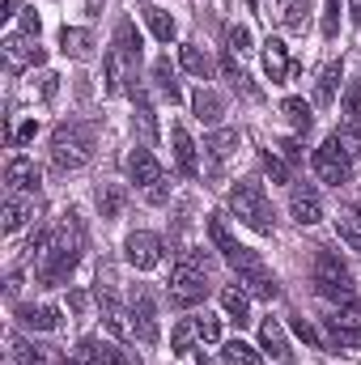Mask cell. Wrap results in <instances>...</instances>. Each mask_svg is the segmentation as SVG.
<instances>
[{
    "label": "cell",
    "mask_w": 361,
    "mask_h": 365,
    "mask_svg": "<svg viewBox=\"0 0 361 365\" xmlns=\"http://www.w3.org/2000/svg\"><path fill=\"white\" fill-rule=\"evenodd\" d=\"M132 336L145 340V344L158 340V310H153V297H149L145 284L132 289Z\"/></svg>",
    "instance_id": "10"
},
{
    "label": "cell",
    "mask_w": 361,
    "mask_h": 365,
    "mask_svg": "<svg viewBox=\"0 0 361 365\" xmlns=\"http://www.w3.org/2000/svg\"><path fill=\"white\" fill-rule=\"evenodd\" d=\"M153 81H158V90L166 93L171 102H179V98H183L179 81H175V68H171V60H153Z\"/></svg>",
    "instance_id": "33"
},
{
    "label": "cell",
    "mask_w": 361,
    "mask_h": 365,
    "mask_svg": "<svg viewBox=\"0 0 361 365\" xmlns=\"http://www.w3.org/2000/svg\"><path fill=\"white\" fill-rule=\"evenodd\" d=\"M323 38H336L340 34V0H323Z\"/></svg>",
    "instance_id": "40"
},
{
    "label": "cell",
    "mask_w": 361,
    "mask_h": 365,
    "mask_svg": "<svg viewBox=\"0 0 361 365\" xmlns=\"http://www.w3.org/2000/svg\"><path fill=\"white\" fill-rule=\"evenodd\" d=\"M195 340H200L195 319H179V323H175V331H171V349L183 357V353H191V344H195Z\"/></svg>",
    "instance_id": "34"
},
{
    "label": "cell",
    "mask_w": 361,
    "mask_h": 365,
    "mask_svg": "<svg viewBox=\"0 0 361 365\" xmlns=\"http://www.w3.org/2000/svg\"><path fill=\"white\" fill-rule=\"evenodd\" d=\"M289 212H293L298 225H319V221H323V200H319V191H315L310 182H298V187L289 191Z\"/></svg>",
    "instance_id": "11"
},
{
    "label": "cell",
    "mask_w": 361,
    "mask_h": 365,
    "mask_svg": "<svg viewBox=\"0 0 361 365\" xmlns=\"http://www.w3.org/2000/svg\"><path fill=\"white\" fill-rule=\"evenodd\" d=\"M195 331H200V340H204V344H221V319L200 314V319H195Z\"/></svg>",
    "instance_id": "42"
},
{
    "label": "cell",
    "mask_w": 361,
    "mask_h": 365,
    "mask_svg": "<svg viewBox=\"0 0 361 365\" xmlns=\"http://www.w3.org/2000/svg\"><path fill=\"white\" fill-rule=\"evenodd\" d=\"M68 306H73V314H86V306H90L86 289H73V293H68Z\"/></svg>",
    "instance_id": "52"
},
{
    "label": "cell",
    "mask_w": 361,
    "mask_h": 365,
    "mask_svg": "<svg viewBox=\"0 0 361 365\" xmlns=\"http://www.w3.org/2000/svg\"><path fill=\"white\" fill-rule=\"evenodd\" d=\"M208 238H213V247L221 251V259H225V264H230V259L243 251V242H238V238L225 230V217H221V212H213V217H208Z\"/></svg>",
    "instance_id": "23"
},
{
    "label": "cell",
    "mask_w": 361,
    "mask_h": 365,
    "mask_svg": "<svg viewBox=\"0 0 361 365\" xmlns=\"http://www.w3.org/2000/svg\"><path fill=\"white\" fill-rule=\"evenodd\" d=\"M260 162H264V170H268V175H272L276 182H289V166H285V162H280L276 153H264Z\"/></svg>",
    "instance_id": "46"
},
{
    "label": "cell",
    "mask_w": 361,
    "mask_h": 365,
    "mask_svg": "<svg viewBox=\"0 0 361 365\" xmlns=\"http://www.w3.org/2000/svg\"><path fill=\"white\" fill-rule=\"evenodd\" d=\"M4 187H9V195H34L39 191V166L30 162V158H9V166H4Z\"/></svg>",
    "instance_id": "12"
},
{
    "label": "cell",
    "mask_w": 361,
    "mask_h": 365,
    "mask_svg": "<svg viewBox=\"0 0 361 365\" xmlns=\"http://www.w3.org/2000/svg\"><path fill=\"white\" fill-rule=\"evenodd\" d=\"M13 9H17V0H4L0 4V17H13Z\"/></svg>",
    "instance_id": "55"
},
{
    "label": "cell",
    "mask_w": 361,
    "mask_h": 365,
    "mask_svg": "<svg viewBox=\"0 0 361 365\" xmlns=\"http://www.w3.org/2000/svg\"><path fill=\"white\" fill-rule=\"evenodd\" d=\"M225 43H230V56H251L255 51V38H251L247 26H230L225 30Z\"/></svg>",
    "instance_id": "36"
},
{
    "label": "cell",
    "mask_w": 361,
    "mask_h": 365,
    "mask_svg": "<svg viewBox=\"0 0 361 365\" xmlns=\"http://www.w3.org/2000/svg\"><path fill=\"white\" fill-rule=\"evenodd\" d=\"M123 64H128V60H123V56H119L115 47H111V51L102 56V77H106V81H102V90H106V93L119 90V81H123Z\"/></svg>",
    "instance_id": "31"
},
{
    "label": "cell",
    "mask_w": 361,
    "mask_h": 365,
    "mask_svg": "<svg viewBox=\"0 0 361 365\" xmlns=\"http://www.w3.org/2000/svg\"><path fill=\"white\" fill-rule=\"evenodd\" d=\"M60 51L68 60H90L93 56V34L90 30H77V26H64L60 30Z\"/></svg>",
    "instance_id": "21"
},
{
    "label": "cell",
    "mask_w": 361,
    "mask_h": 365,
    "mask_svg": "<svg viewBox=\"0 0 361 365\" xmlns=\"http://www.w3.org/2000/svg\"><path fill=\"white\" fill-rule=\"evenodd\" d=\"M93 158V128L81 119H68L51 132V166L56 170H81Z\"/></svg>",
    "instance_id": "3"
},
{
    "label": "cell",
    "mask_w": 361,
    "mask_h": 365,
    "mask_svg": "<svg viewBox=\"0 0 361 365\" xmlns=\"http://www.w3.org/2000/svg\"><path fill=\"white\" fill-rule=\"evenodd\" d=\"M349 17H353V26H361V0H349Z\"/></svg>",
    "instance_id": "54"
},
{
    "label": "cell",
    "mask_w": 361,
    "mask_h": 365,
    "mask_svg": "<svg viewBox=\"0 0 361 365\" xmlns=\"http://www.w3.org/2000/svg\"><path fill=\"white\" fill-rule=\"evenodd\" d=\"M30 217H34V204H30L26 195H9V200H4V221H0V225H4V234H17Z\"/></svg>",
    "instance_id": "25"
},
{
    "label": "cell",
    "mask_w": 361,
    "mask_h": 365,
    "mask_svg": "<svg viewBox=\"0 0 361 365\" xmlns=\"http://www.w3.org/2000/svg\"><path fill=\"white\" fill-rule=\"evenodd\" d=\"M13 361H17V365H43V349H34L30 340L13 336Z\"/></svg>",
    "instance_id": "38"
},
{
    "label": "cell",
    "mask_w": 361,
    "mask_h": 365,
    "mask_svg": "<svg viewBox=\"0 0 361 365\" xmlns=\"http://www.w3.org/2000/svg\"><path fill=\"white\" fill-rule=\"evenodd\" d=\"M171 145H175V166H179V175L195 179V175H200V162H195V140L187 136V128H183V123H175V128H171Z\"/></svg>",
    "instance_id": "16"
},
{
    "label": "cell",
    "mask_w": 361,
    "mask_h": 365,
    "mask_svg": "<svg viewBox=\"0 0 361 365\" xmlns=\"http://www.w3.org/2000/svg\"><path fill=\"white\" fill-rule=\"evenodd\" d=\"M73 361H77V365H102V361H98V340H93V336H86V340L77 344Z\"/></svg>",
    "instance_id": "44"
},
{
    "label": "cell",
    "mask_w": 361,
    "mask_h": 365,
    "mask_svg": "<svg viewBox=\"0 0 361 365\" xmlns=\"http://www.w3.org/2000/svg\"><path fill=\"white\" fill-rule=\"evenodd\" d=\"M234 149H238V132H234V128H213V132L204 136V153H208V158H217V162H221V158H230Z\"/></svg>",
    "instance_id": "27"
},
{
    "label": "cell",
    "mask_w": 361,
    "mask_h": 365,
    "mask_svg": "<svg viewBox=\"0 0 361 365\" xmlns=\"http://www.w3.org/2000/svg\"><path fill=\"white\" fill-rule=\"evenodd\" d=\"M306 21H310V0H293L289 9H285V30H306Z\"/></svg>",
    "instance_id": "37"
},
{
    "label": "cell",
    "mask_w": 361,
    "mask_h": 365,
    "mask_svg": "<svg viewBox=\"0 0 361 365\" xmlns=\"http://www.w3.org/2000/svg\"><path fill=\"white\" fill-rule=\"evenodd\" d=\"M64 365H77V361H64Z\"/></svg>",
    "instance_id": "57"
},
{
    "label": "cell",
    "mask_w": 361,
    "mask_h": 365,
    "mask_svg": "<svg viewBox=\"0 0 361 365\" xmlns=\"http://www.w3.org/2000/svg\"><path fill=\"white\" fill-rule=\"evenodd\" d=\"M98 306H102V323H106V331L119 336V340H128V336H132V323H128L123 306H119L111 293H102V289H98Z\"/></svg>",
    "instance_id": "20"
},
{
    "label": "cell",
    "mask_w": 361,
    "mask_h": 365,
    "mask_svg": "<svg viewBox=\"0 0 361 365\" xmlns=\"http://www.w3.org/2000/svg\"><path fill=\"white\" fill-rule=\"evenodd\" d=\"M123 166H128V179L136 182V187H145V191L162 182V162H158V158H153L149 149H132Z\"/></svg>",
    "instance_id": "13"
},
{
    "label": "cell",
    "mask_w": 361,
    "mask_h": 365,
    "mask_svg": "<svg viewBox=\"0 0 361 365\" xmlns=\"http://www.w3.org/2000/svg\"><path fill=\"white\" fill-rule=\"evenodd\" d=\"M340 81H345V68H340V64H327V68L319 73L315 102H319V106H332V102H336V90H340Z\"/></svg>",
    "instance_id": "29"
},
{
    "label": "cell",
    "mask_w": 361,
    "mask_h": 365,
    "mask_svg": "<svg viewBox=\"0 0 361 365\" xmlns=\"http://www.w3.org/2000/svg\"><path fill=\"white\" fill-rule=\"evenodd\" d=\"M260 349L268 353L272 361H280V365H289V361H293L289 336H285V327H280L276 319H264V323H260Z\"/></svg>",
    "instance_id": "15"
},
{
    "label": "cell",
    "mask_w": 361,
    "mask_h": 365,
    "mask_svg": "<svg viewBox=\"0 0 361 365\" xmlns=\"http://www.w3.org/2000/svg\"><path fill=\"white\" fill-rule=\"evenodd\" d=\"M280 110L289 115V123H293L298 132H310V123H315V110H310L302 98H285V102H280Z\"/></svg>",
    "instance_id": "32"
},
{
    "label": "cell",
    "mask_w": 361,
    "mask_h": 365,
    "mask_svg": "<svg viewBox=\"0 0 361 365\" xmlns=\"http://www.w3.org/2000/svg\"><path fill=\"white\" fill-rule=\"evenodd\" d=\"M98 361L102 365H141V357L136 353H123L115 344H98Z\"/></svg>",
    "instance_id": "39"
},
{
    "label": "cell",
    "mask_w": 361,
    "mask_h": 365,
    "mask_svg": "<svg viewBox=\"0 0 361 365\" xmlns=\"http://www.w3.org/2000/svg\"><path fill=\"white\" fill-rule=\"evenodd\" d=\"M34 132H39V123H34V119H26L17 132H9V145H13V149H21V145H30V140H34Z\"/></svg>",
    "instance_id": "45"
},
{
    "label": "cell",
    "mask_w": 361,
    "mask_h": 365,
    "mask_svg": "<svg viewBox=\"0 0 361 365\" xmlns=\"http://www.w3.org/2000/svg\"><path fill=\"white\" fill-rule=\"evenodd\" d=\"M123 255H128V264H132V268L149 272V268H158V264H162V238H158V234H149V230H136V234H128Z\"/></svg>",
    "instance_id": "8"
},
{
    "label": "cell",
    "mask_w": 361,
    "mask_h": 365,
    "mask_svg": "<svg viewBox=\"0 0 361 365\" xmlns=\"http://www.w3.org/2000/svg\"><path fill=\"white\" fill-rule=\"evenodd\" d=\"M221 310H225L238 327H247V323H251V293L238 289V284H225V289H221Z\"/></svg>",
    "instance_id": "19"
},
{
    "label": "cell",
    "mask_w": 361,
    "mask_h": 365,
    "mask_svg": "<svg viewBox=\"0 0 361 365\" xmlns=\"http://www.w3.org/2000/svg\"><path fill=\"white\" fill-rule=\"evenodd\" d=\"M353 158L340 149V140H336V132L315 149V158H310V166H315V175L323 182H332V187H345V182L353 179V166H349Z\"/></svg>",
    "instance_id": "7"
},
{
    "label": "cell",
    "mask_w": 361,
    "mask_h": 365,
    "mask_svg": "<svg viewBox=\"0 0 361 365\" xmlns=\"http://www.w3.org/2000/svg\"><path fill=\"white\" fill-rule=\"evenodd\" d=\"M149 200H153V204H166V182H158V187H149Z\"/></svg>",
    "instance_id": "53"
},
{
    "label": "cell",
    "mask_w": 361,
    "mask_h": 365,
    "mask_svg": "<svg viewBox=\"0 0 361 365\" xmlns=\"http://www.w3.org/2000/svg\"><path fill=\"white\" fill-rule=\"evenodd\" d=\"M115 51H119L132 68L141 64V56H145V38H141V30H136L132 21H119V26H115Z\"/></svg>",
    "instance_id": "17"
},
{
    "label": "cell",
    "mask_w": 361,
    "mask_h": 365,
    "mask_svg": "<svg viewBox=\"0 0 361 365\" xmlns=\"http://www.w3.org/2000/svg\"><path fill=\"white\" fill-rule=\"evenodd\" d=\"M0 47H4L9 73H21V68H30V64L39 68V64L47 60V51H43V47H39V38H30V34H9Z\"/></svg>",
    "instance_id": "9"
},
{
    "label": "cell",
    "mask_w": 361,
    "mask_h": 365,
    "mask_svg": "<svg viewBox=\"0 0 361 365\" xmlns=\"http://www.w3.org/2000/svg\"><path fill=\"white\" fill-rule=\"evenodd\" d=\"M123 204H128V191H123L119 182H102V187H98V212H102L106 221H115V217L123 212Z\"/></svg>",
    "instance_id": "28"
},
{
    "label": "cell",
    "mask_w": 361,
    "mask_h": 365,
    "mask_svg": "<svg viewBox=\"0 0 361 365\" xmlns=\"http://www.w3.org/2000/svg\"><path fill=\"white\" fill-rule=\"evenodd\" d=\"M336 140H340V149H345L349 158H361V132L353 128V123H345V128L336 132Z\"/></svg>",
    "instance_id": "43"
},
{
    "label": "cell",
    "mask_w": 361,
    "mask_h": 365,
    "mask_svg": "<svg viewBox=\"0 0 361 365\" xmlns=\"http://www.w3.org/2000/svg\"><path fill=\"white\" fill-rule=\"evenodd\" d=\"M136 119H141V132H145V140H153V136H158V123H153V110H149V102H141V106H136Z\"/></svg>",
    "instance_id": "47"
},
{
    "label": "cell",
    "mask_w": 361,
    "mask_h": 365,
    "mask_svg": "<svg viewBox=\"0 0 361 365\" xmlns=\"http://www.w3.org/2000/svg\"><path fill=\"white\" fill-rule=\"evenodd\" d=\"M293 331H298V336H302L306 344H315V349H319V336H315V327H310L306 319H298V314H293Z\"/></svg>",
    "instance_id": "51"
},
{
    "label": "cell",
    "mask_w": 361,
    "mask_h": 365,
    "mask_svg": "<svg viewBox=\"0 0 361 365\" xmlns=\"http://www.w3.org/2000/svg\"><path fill=\"white\" fill-rule=\"evenodd\" d=\"M221 357H225V365H260V353L251 344H243V340L221 344Z\"/></svg>",
    "instance_id": "35"
},
{
    "label": "cell",
    "mask_w": 361,
    "mask_h": 365,
    "mask_svg": "<svg viewBox=\"0 0 361 365\" xmlns=\"http://www.w3.org/2000/svg\"><path fill=\"white\" fill-rule=\"evenodd\" d=\"M247 9H251V13H255V9H260V0H247Z\"/></svg>",
    "instance_id": "56"
},
{
    "label": "cell",
    "mask_w": 361,
    "mask_h": 365,
    "mask_svg": "<svg viewBox=\"0 0 361 365\" xmlns=\"http://www.w3.org/2000/svg\"><path fill=\"white\" fill-rule=\"evenodd\" d=\"M336 234H340V242H345L349 251H357L361 255V208H340V217H336Z\"/></svg>",
    "instance_id": "24"
},
{
    "label": "cell",
    "mask_w": 361,
    "mask_h": 365,
    "mask_svg": "<svg viewBox=\"0 0 361 365\" xmlns=\"http://www.w3.org/2000/svg\"><path fill=\"white\" fill-rule=\"evenodd\" d=\"M315 289H319V297L340 302V306H353V302H357V284H353L349 268H345L327 247L315 251Z\"/></svg>",
    "instance_id": "5"
},
{
    "label": "cell",
    "mask_w": 361,
    "mask_h": 365,
    "mask_svg": "<svg viewBox=\"0 0 361 365\" xmlns=\"http://www.w3.org/2000/svg\"><path fill=\"white\" fill-rule=\"evenodd\" d=\"M280 153H285L289 162H306V149H302V140H293V136L280 140Z\"/></svg>",
    "instance_id": "49"
},
{
    "label": "cell",
    "mask_w": 361,
    "mask_h": 365,
    "mask_svg": "<svg viewBox=\"0 0 361 365\" xmlns=\"http://www.w3.org/2000/svg\"><path fill=\"white\" fill-rule=\"evenodd\" d=\"M56 90H60V77H56V73H43V77H39V93H43V102H51Z\"/></svg>",
    "instance_id": "50"
},
{
    "label": "cell",
    "mask_w": 361,
    "mask_h": 365,
    "mask_svg": "<svg viewBox=\"0 0 361 365\" xmlns=\"http://www.w3.org/2000/svg\"><path fill=\"white\" fill-rule=\"evenodd\" d=\"M361 110V86L357 81H345V106H340V115H345V123H353Z\"/></svg>",
    "instance_id": "41"
},
{
    "label": "cell",
    "mask_w": 361,
    "mask_h": 365,
    "mask_svg": "<svg viewBox=\"0 0 361 365\" xmlns=\"http://www.w3.org/2000/svg\"><path fill=\"white\" fill-rule=\"evenodd\" d=\"M81 251H86V221L68 208L60 221H56V230H51V242L43 247V255L34 259V280L39 284H47V289H56V284H64L73 268L81 264Z\"/></svg>",
    "instance_id": "1"
},
{
    "label": "cell",
    "mask_w": 361,
    "mask_h": 365,
    "mask_svg": "<svg viewBox=\"0 0 361 365\" xmlns=\"http://www.w3.org/2000/svg\"><path fill=\"white\" fill-rule=\"evenodd\" d=\"M145 21H149V30H153V38H158V43H171V38L179 34V21H175L166 9H158V4H149V9H145Z\"/></svg>",
    "instance_id": "30"
},
{
    "label": "cell",
    "mask_w": 361,
    "mask_h": 365,
    "mask_svg": "<svg viewBox=\"0 0 361 365\" xmlns=\"http://www.w3.org/2000/svg\"><path fill=\"white\" fill-rule=\"evenodd\" d=\"M179 64L191 73V77H200V81L213 77V60H208V51H200L195 43H183L179 47Z\"/></svg>",
    "instance_id": "26"
},
{
    "label": "cell",
    "mask_w": 361,
    "mask_h": 365,
    "mask_svg": "<svg viewBox=\"0 0 361 365\" xmlns=\"http://www.w3.org/2000/svg\"><path fill=\"white\" fill-rule=\"evenodd\" d=\"M17 319L30 331H56L60 327V310L56 306H17Z\"/></svg>",
    "instance_id": "22"
},
{
    "label": "cell",
    "mask_w": 361,
    "mask_h": 365,
    "mask_svg": "<svg viewBox=\"0 0 361 365\" xmlns=\"http://www.w3.org/2000/svg\"><path fill=\"white\" fill-rule=\"evenodd\" d=\"M191 110H195V119H200V123H221L225 102H221V93H217V90L200 86V90L191 93Z\"/></svg>",
    "instance_id": "18"
},
{
    "label": "cell",
    "mask_w": 361,
    "mask_h": 365,
    "mask_svg": "<svg viewBox=\"0 0 361 365\" xmlns=\"http://www.w3.org/2000/svg\"><path fill=\"white\" fill-rule=\"evenodd\" d=\"M260 47H264V73H268L272 86H280V81H289V77L298 73L293 60H289V47H285L280 38H264Z\"/></svg>",
    "instance_id": "14"
},
{
    "label": "cell",
    "mask_w": 361,
    "mask_h": 365,
    "mask_svg": "<svg viewBox=\"0 0 361 365\" xmlns=\"http://www.w3.org/2000/svg\"><path fill=\"white\" fill-rule=\"evenodd\" d=\"M230 268L238 272V284H243L251 297H264V302H272V297L280 293V280H276V272H272L268 264L251 251V247H243V251L230 259Z\"/></svg>",
    "instance_id": "6"
},
{
    "label": "cell",
    "mask_w": 361,
    "mask_h": 365,
    "mask_svg": "<svg viewBox=\"0 0 361 365\" xmlns=\"http://www.w3.org/2000/svg\"><path fill=\"white\" fill-rule=\"evenodd\" d=\"M230 212L247 225V230H255V234H272L276 230V212H272L268 195H264V187L251 179L234 182L230 187Z\"/></svg>",
    "instance_id": "4"
},
{
    "label": "cell",
    "mask_w": 361,
    "mask_h": 365,
    "mask_svg": "<svg viewBox=\"0 0 361 365\" xmlns=\"http://www.w3.org/2000/svg\"><path fill=\"white\" fill-rule=\"evenodd\" d=\"M21 34H30V38H39V34H43V17H39L34 9H26V13H21Z\"/></svg>",
    "instance_id": "48"
},
{
    "label": "cell",
    "mask_w": 361,
    "mask_h": 365,
    "mask_svg": "<svg viewBox=\"0 0 361 365\" xmlns=\"http://www.w3.org/2000/svg\"><path fill=\"white\" fill-rule=\"evenodd\" d=\"M208 268H213L208 251L187 247L179 255V264H175V272H171V306L187 310V306L204 302L208 297Z\"/></svg>",
    "instance_id": "2"
}]
</instances>
